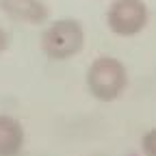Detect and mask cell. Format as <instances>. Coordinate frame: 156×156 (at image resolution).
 <instances>
[{"label": "cell", "mask_w": 156, "mask_h": 156, "mask_svg": "<svg viewBox=\"0 0 156 156\" xmlns=\"http://www.w3.org/2000/svg\"><path fill=\"white\" fill-rule=\"evenodd\" d=\"M85 85L93 100L115 102L124 95L128 87V69L115 56H98L87 67Z\"/></svg>", "instance_id": "obj_2"}, {"label": "cell", "mask_w": 156, "mask_h": 156, "mask_svg": "<svg viewBox=\"0 0 156 156\" xmlns=\"http://www.w3.org/2000/svg\"><path fill=\"white\" fill-rule=\"evenodd\" d=\"M87 44V30L76 17H58L44 28L39 37L41 52L50 61H69L80 54Z\"/></svg>", "instance_id": "obj_1"}, {"label": "cell", "mask_w": 156, "mask_h": 156, "mask_svg": "<svg viewBox=\"0 0 156 156\" xmlns=\"http://www.w3.org/2000/svg\"><path fill=\"white\" fill-rule=\"evenodd\" d=\"M150 22L145 0H111L106 7V26L117 37H136Z\"/></svg>", "instance_id": "obj_3"}, {"label": "cell", "mask_w": 156, "mask_h": 156, "mask_svg": "<svg viewBox=\"0 0 156 156\" xmlns=\"http://www.w3.org/2000/svg\"><path fill=\"white\" fill-rule=\"evenodd\" d=\"M9 46H11V35H9V30L0 26V54H5L9 50Z\"/></svg>", "instance_id": "obj_7"}, {"label": "cell", "mask_w": 156, "mask_h": 156, "mask_svg": "<svg viewBox=\"0 0 156 156\" xmlns=\"http://www.w3.org/2000/svg\"><path fill=\"white\" fill-rule=\"evenodd\" d=\"M141 152L143 156H156V128H150L141 136Z\"/></svg>", "instance_id": "obj_6"}, {"label": "cell", "mask_w": 156, "mask_h": 156, "mask_svg": "<svg viewBox=\"0 0 156 156\" xmlns=\"http://www.w3.org/2000/svg\"><path fill=\"white\" fill-rule=\"evenodd\" d=\"M0 13L20 24L39 26L50 20V7L46 0H0Z\"/></svg>", "instance_id": "obj_4"}, {"label": "cell", "mask_w": 156, "mask_h": 156, "mask_svg": "<svg viewBox=\"0 0 156 156\" xmlns=\"http://www.w3.org/2000/svg\"><path fill=\"white\" fill-rule=\"evenodd\" d=\"M26 130L22 122L0 113V156H20L24 150Z\"/></svg>", "instance_id": "obj_5"}]
</instances>
